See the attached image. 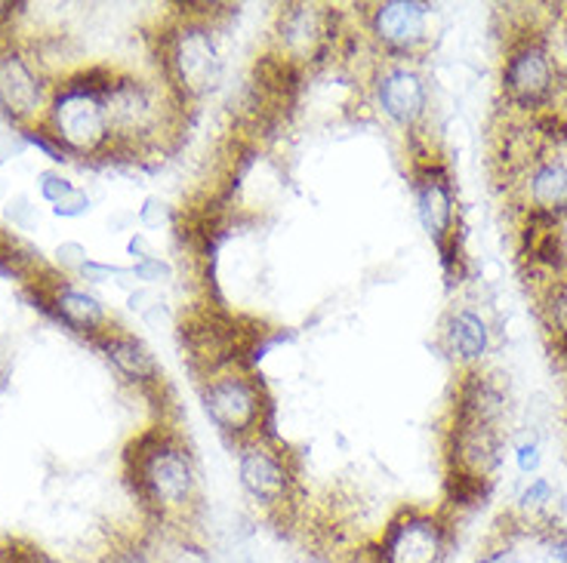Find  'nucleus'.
<instances>
[{
  "label": "nucleus",
  "instance_id": "nucleus-20",
  "mask_svg": "<svg viewBox=\"0 0 567 563\" xmlns=\"http://www.w3.org/2000/svg\"><path fill=\"white\" fill-rule=\"evenodd\" d=\"M447 342H451V352L456 357L478 361L487 352V326L475 311H454L451 321H447Z\"/></svg>",
  "mask_w": 567,
  "mask_h": 563
},
{
  "label": "nucleus",
  "instance_id": "nucleus-31",
  "mask_svg": "<svg viewBox=\"0 0 567 563\" xmlns=\"http://www.w3.org/2000/svg\"><path fill=\"white\" fill-rule=\"evenodd\" d=\"M130 253L140 256V262L142 259H152V250H148V243H145V238H142V234H136V238L130 240Z\"/></svg>",
  "mask_w": 567,
  "mask_h": 563
},
{
  "label": "nucleus",
  "instance_id": "nucleus-15",
  "mask_svg": "<svg viewBox=\"0 0 567 563\" xmlns=\"http://www.w3.org/2000/svg\"><path fill=\"white\" fill-rule=\"evenodd\" d=\"M41 105V84L25 65V59L16 53L0 56V108L13 121H25Z\"/></svg>",
  "mask_w": 567,
  "mask_h": 563
},
{
  "label": "nucleus",
  "instance_id": "nucleus-3",
  "mask_svg": "<svg viewBox=\"0 0 567 563\" xmlns=\"http://www.w3.org/2000/svg\"><path fill=\"white\" fill-rule=\"evenodd\" d=\"M50 127L65 152H81V155L102 148V142L112 136L105 100L86 84L84 74L71 77L56 93L53 108H50Z\"/></svg>",
  "mask_w": 567,
  "mask_h": 563
},
{
  "label": "nucleus",
  "instance_id": "nucleus-30",
  "mask_svg": "<svg viewBox=\"0 0 567 563\" xmlns=\"http://www.w3.org/2000/svg\"><path fill=\"white\" fill-rule=\"evenodd\" d=\"M515 459H518V468L530 475V471H537L539 468V447L537 444H522L518 452H515Z\"/></svg>",
  "mask_w": 567,
  "mask_h": 563
},
{
  "label": "nucleus",
  "instance_id": "nucleus-28",
  "mask_svg": "<svg viewBox=\"0 0 567 563\" xmlns=\"http://www.w3.org/2000/svg\"><path fill=\"white\" fill-rule=\"evenodd\" d=\"M546 502H553V487H549V480H534L525 493H522V505L525 508H539L546 505Z\"/></svg>",
  "mask_w": 567,
  "mask_h": 563
},
{
  "label": "nucleus",
  "instance_id": "nucleus-19",
  "mask_svg": "<svg viewBox=\"0 0 567 563\" xmlns=\"http://www.w3.org/2000/svg\"><path fill=\"white\" fill-rule=\"evenodd\" d=\"M530 198H534V210L549 212V216H558V212L567 210V167L565 164H555V160H546L534 169L530 176Z\"/></svg>",
  "mask_w": 567,
  "mask_h": 563
},
{
  "label": "nucleus",
  "instance_id": "nucleus-5",
  "mask_svg": "<svg viewBox=\"0 0 567 563\" xmlns=\"http://www.w3.org/2000/svg\"><path fill=\"white\" fill-rule=\"evenodd\" d=\"M447 526L439 514L404 508L389 521L373 549V563H444Z\"/></svg>",
  "mask_w": 567,
  "mask_h": 563
},
{
  "label": "nucleus",
  "instance_id": "nucleus-8",
  "mask_svg": "<svg viewBox=\"0 0 567 563\" xmlns=\"http://www.w3.org/2000/svg\"><path fill=\"white\" fill-rule=\"evenodd\" d=\"M429 7L420 0H385L373 7L370 31L389 53L408 56L429 34Z\"/></svg>",
  "mask_w": 567,
  "mask_h": 563
},
{
  "label": "nucleus",
  "instance_id": "nucleus-23",
  "mask_svg": "<svg viewBox=\"0 0 567 563\" xmlns=\"http://www.w3.org/2000/svg\"><path fill=\"white\" fill-rule=\"evenodd\" d=\"M130 274L145 283H164L171 281L173 268L167 265V262H161L157 256H152V259H142V262H136V265L130 268Z\"/></svg>",
  "mask_w": 567,
  "mask_h": 563
},
{
  "label": "nucleus",
  "instance_id": "nucleus-21",
  "mask_svg": "<svg viewBox=\"0 0 567 563\" xmlns=\"http://www.w3.org/2000/svg\"><path fill=\"white\" fill-rule=\"evenodd\" d=\"M487 493H491V480L487 478L468 475V471H460V468H451V471H447V499H451L456 508L484 505Z\"/></svg>",
  "mask_w": 567,
  "mask_h": 563
},
{
  "label": "nucleus",
  "instance_id": "nucleus-16",
  "mask_svg": "<svg viewBox=\"0 0 567 563\" xmlns=\"http://www.w3.org/2000/svg\"><path fill=\"white\" fill-rule=\"evenodd\" d=\"M503 407L506 400L494 382L472 373L456 392L454 425H496V419L503 416Z\"/></svg>",
  "mask_w": 567,
  "mask_h": 563
},
{
  "label": "nucleus",
  "instance_id": "nucleus-4",
  "mask_svg": "<svg viewBox=\"0 0 567 563\" xmlns=\"http://www.w3.org/2000/svg\"><path fill=\"white\" fill-rule=\"evenodd\" d=\"M204 409L213 425L228 437H254L266 425L269 400L262 397L259 385L241 373H216L207 376L200 388Z\"/></svg>",
  "mask_w": 567,
  "mask_h": 563
},
{
  "label": "nucleus",
  "instance_id": "nucleus-13",
  "mask_svg": "<svg viewBox=\"0 0 567 563\" xmlns=\"http://www.w3.org/2000/svg\"><path fill=\"white\" fill-rule=\"evenodd\" d=\"M377 102L398 127L411 129L425 114V84L416 71L395 65L377 77Z\"/></svg>",
  "mask_w": 567,
  "mask_h": 563
},
{
  "label": "nucleus",
  "instance_id": "nucleus-29",
  "mask_svg": "<svg viewBox=\"0 0 567 563\" xmlns=\"http://www.w3.org/2000/svg\"><path fill=\"white\" fill-rule=\"evenodd\" d=\"M109 563H155L148 557V551L142 549V545H127V549H117L109 557Z\"/></svg>",
  "mask_w": 567,
  "mask_h": 563
},
{
  "label": "nucleus",
  "instance_id": "nucleus-7",
  "mask_svg": "<svg viewBox=\"0 0 567 563\" xmlns=\"http://www.w3.org/2000/svg\"><path fill=\"white\" fill-rule=\"evenodd\" d=\"M413 195H416V212H420V222L429 231V238L435 243L454 234V185L451 176L441 164H416L413 167Z\"/></svg>",
  "mask_w": 567,
  "mask_h": 563
},
{
  "label": "nucleus",
  "instance_id": "nucleus-27",
  "mask_svg": "<svg viewBox=\"0 0 567 563\" xmlns=\"http://www.w3.org/2000/svg\"><path fill=\"white\" fill-rule=\"evenodd\" d=\"M53 210H56V216H69V219H74V216H84V212L90 210V198H86L81 188H74L69 198L59 200Z\"/></svg>",
  "mask_w": 567,
  "mask_h": 563
},
{
  "label": "nucleus",
  "instance_id": "nucleus-22",
  "mask_svg": "<svg viewBox=\"0 0 567 563\" xmlns=\"http://www.w3.org/2000/svg\"><path fill=\"white\" fill-rule=\"evenodd\" d=\"M546 324L553 330L555 348L567 361V283H558L546 296Z\"/></svg>",
  "mask_w": 567,
  "mask_h": 563
},
{
  "label": "nucleus",
  "instance_id": "nucleus-6",
  "mask_svg": "<svg viewBox=\"0 0 567 563\" xmlns=\"http://www.w3.org/2000/svg\"><path fill=\"white\" fill-rule=\"evenodd\" d=\"M238 478H241L244 493L266 511H284L293 505V490H297L293 468L287 465L281 452L271 450L269 444L254 440L244 447L238 459Z\"/></svg>",
  "mask_w": 567,
  "mask_h": 563
},
{
  "label": "nucleus",
  "instance_id": "nucleus-11",
  "mask_svg": "<svg viewBox=\"0 0 567 563\" xmlns=\"http://www.w3.org/2000/svg\"><path fill=\"white\" fill-rule=\"evenodd\" d=\"M183 342L195 364L204 366L207 373H216L219 366H228L238 357L241 330L223 314H200L183 324Z\"/></svg>",
  "mask_w": 567,
  "mask_h": 563
},
{
  "label": "nucleus",
  "instance_id": "nucleus-2",
  "mask_svg": "<svg viewBox=\"0 0 567 563\" xmlns=\"http://www.w3.org/2000/svg\"><path fill=\"white\" fill-rule=\"evenodd\" d=\"M164 69L183 100H198L216 90L223 77V56L204 19H188L167 34L164 41Z\"/></svg>",
  "mask_w": 567,
  "mask_h": 563
},
{
  "label": "nucleus",
  "instance_id": "nucleus-12",
  "mask_svg": "<svg viewBox=\"0 0 567 563\" xmlns=\"http://www.w3.org/2000/svg\"><path fill=\"white\" fill-rule=\"evenodd\" d=\"M330 19L333 13L327 7H309V3H290L281 7V46L290 62L318 59L330 43Z\"/></svg>",
  "mask_w": 567,
  "mask_h": 563
},
{
  "label": "nucleus",
  "instance_id": "nucleus-26",
  "mask_svg": "<svg viewBox=\"0 0 567 563\" xmlns=\"http://www.w3.org/2000/svg\"><path fill=\"white\" fill-rule=\"evenodd\" d=\"M140 219H142V226L161 228L164 222H171V207H167L164 200L148 198V200H145V207H142Z\"/></svg>",
  "mask_w": 567,
  "mask_h": 563
},
{
  "label": "nucleus",
  "instance_id": "nucleus-9",
  "mask_svg": "<svg viewBox=\"0 0 567 563\" xmlns=\"http://www.w3.org/2000/svg\"><path fill=\"white\" fill-rule=\"evenodd\" d=\"M555 71L549 62V53L543 50V43H522L518 50H512L503 71V86L509 93V100L522 108H537L546 102L553 90Z\"/></svg>",
  "mask_w": 567,
  "mask_h": 563
},
{
  "label": "nucleus",
  "instance_id": "nucleus-24",
  "mask_svg": "<svg viewBox=\"0 0 567 563\" xmlns=\"http://www.w3.org/2000/svg\"><path fill=\"white\" fill-rule=\"evenodd\" d=\"M25 139H29L31 145H38L43 155L50 157V160H56V164L59 160H69V152L62 148V142H59L53 133H43V129H29V133H25Z\"/></svg>",
  "mask_w": 567,
  "mask_h": 563
},
{
  "label": "nucleus",
  "instance_id": "nucleus-18",
  "mask_svg": "<svg viewBox=\"0 0 567 563\" xmlns=\"http://www.w3.org/2000/svg\"><path fill=\"white\" fill-rule=\"evenodd\" d=\"M53 309H47L50 314H56L59 321L78 333H96L102 324H105V311L93 296H86L81 290H71V286H62L50 299Z\"/></svg>",
  "mask_w": 567,
  "mask_h": 563
},
{
  "label": "nucleus",
  "instance_id": "nucleus-32",
  "mask_svg": "<svg viewBox=\"0 0 567 563\" xmlns=\"http://www.w3.org/2000/svg\"><path fill=\"white\" fill-rule=\"evenodd\" d=\"M553 557L555 563H567V535L565 539H555L553 542Z\"/></svg>",
  "mask_w": 567,
  "mask_h": 563
},
{
  "label": "nucleus",
  "instance_id": "nucleus-14",
  "mask_svg": "<svg viewBox=\"0 0 567 563\" xmlns=\"http://www.w3.org/2000/svg\"><path fill=\"white\" fill-rule=\"evenodd\" d=\"M454 459L451 468L487 478L499 465V435L494 425H454Z\"/></svg>",
  "mask_w": 567,
  "mask_h": 563
},
{
  "label": "nucleus",
  "instance_id": "nucleus-25",
  "mask_svg": "<svg viewBox=\"0 0 567 563\" xmlns=\"http://www.w3.org/2000/svg\"><path fill=\"white\" fill-rule=\"evenodd\" d=\"M71 191H74V185H71L69 179H62L59 173H41V195L50 200L53 207H56L59 200L69 198Z\"/></svg>",
  "mask_w": 567,
  "mask_h": 563
},
{
  "label": "nucleus",
  "instance_id": "nucleus-10",
  "mask_svg": "<svg viewBox=\"0 0 567 563\" xmlns=\"http://www.w3.org/2000/svg\"><path fill=\"white\" fill-rule=\"evenodd\" d=\"M105 114H109V133H117L121 139H136L155 133L161 112L152 96V90L133 77H117L112 93L105 96Z\"/></svg>",
  "mask_w": 567,
  "mask_h": 563
},
{
  "label": "nucleus",
  "instance_id": "nucleus-1",
  "mask_svg": "<svg viewBox=\"0 0 567 563\" xmlns=\"http://www.w3.org/2000/svg\"><path fill=\"white\" fill-rule=\"evenodd\" d=\"M130 478L136 496L161 521L185 518L198 502V471L183 440L164 428H155L127 450Z\"/></svg>",
  "mask_w": 567,
  "mask_h": 563
},
{
  "label": "nucleus",
  "instance_id": "nucleus-17",
  "mask_svg": "<svg viewBox=\"0 0 567 563\" xmlns=\"http://www.w3.org/2000/svg\"><path fill=\"white\" fill-rule=\"evenodd\" d=\"M105 357L112 361L127 379L142 382V385H155L161 379V366L152 357V352L142 345L136 336H127V333H105L102 338H96Z\"/></svg>",
  "mask_w": 567,
  "mask_h": 563
}]
</instances>
